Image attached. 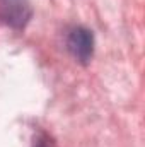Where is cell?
Masks as SVG:
<instances>
[{"label": "cell", "instance_id": "1", "mask_svg": "<svg viewBox=\"0 0 145 147\" xmlns=\"http://www.w3.org/2000/svg\"><path fill=\"white\" fill-rule=\"evenodd\" d=\"M31 5L28 0H0V22L14 29H22L31 19Z\"/></svg>", "mask_w": 145, "mask_h": 147}, {"label": "cell", "instance_id": "2", "mask_svg": "<svg viewBox=\"0 0 145 147\" xmlns=\"http://www.w3.org/2000/svg\"><path fill=\"white\" fill-rule=\"evenodd\" d=\"M68 50L80 63H89L94 53V36L85 28H73L67 39Z\"/></svg>", "mask_w": 145, "mask_h": 147}, {"label": "cell", "instance_id": "3", "mask_svg": "<svg viewBox=\"0 0 145 147\" xmlns=\"http://www.w3.org/2000/svg\"><path fill=\"white\" fill-rule=\"evenodd\" d=\"M33 147H55L51 139L44 134V132H39L34 135V142H33Z\"/></svg>", "mask_w": 145, "mask_h": 147}]
</instances>
